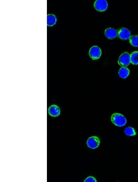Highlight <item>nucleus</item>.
<instances>
[{"instance_id":"obj_1","label":"nucleus","mask_w":138,"mask_h":182,"mask_svg":"<svg viewBox=\"0 0 138 182\" xmlns=\"http://www.w3.org/2000/svg\"><path fill=\"white\" fill-rule=\"evenodd\" d=\"M111 120L114 125L118 127L124 126L127 123L125 117L121 114L118 113L113 114L111 116Z\"/></svg>"},{"instance_id":"obj_10","label":"nucleus","mask_w":138,"mask_h":182,"mask_svg":"<svg viewBox=\"0 0 138 182\" xmlns=\"http://www.w3.org/2000/svg\"><path fill=\"white\" fill-rule=\"evenodd\" d=\"M129 70L126 67H122L118 71L119 76L123 79H125L127 78L129 74Z\"/></svg>"},{"instance_id":"obj_11","label":"nucleus","mask_w":138,"mask_h":182,"mask_svg":"<svg viewBox=\"0 0 138 182\" xmlns=\"http://www.w3.org/2000/svg\"><path fill=\"white\" fill-rule=\"evenodd\" d=\"M130 60L131 63L134 65L138 64V51H134L130 55Z\"/></svg>"},{"instance_id":"obj_5","label":"nucleus","mask_w":138,"mask_h":182,"mask_svg":"<svg viewBox=\"0 0 138 182\" xmlns=\"http://www.w3.org/2000/svg\"><path fill=\"white\" fill-rule=\"evenodd\" d=\"M108 3L105 0H96L94 4L95 9L99 11H104L106 10L108 7Z\"/></svg>"},{"instance_id":"obj_13","label":"nucleus","mask_w":138,"mask_h":182,"mask_svg":"<svg viewBox=\"0 0 138 182\" xmlns=\"http://www.w3.org/2000/svg\"><path fill=\"white\" fill-rule=\"evenodd\" d=\"M130 44L135 47H138V35L131 36L129 39Z\"/></svg>"},{"instance_id":"obj_9","label":"nucleus","mask_w":138,"mask_h":182,"mask_svg":"<svg viewBox=\"0 0 138 182\" xmlns=\"http://www.w3.org/2000/svg\"><path fill=\"white\" fill-rule=\"evenodd\" d=\"M57 21L56 16L53 14H48L47 16V25L51 27L54 25Z\"/></svg>"},{"instance_id":"obj_6","label":"nucleus","mask_w":138,"mask_h":182,"mask_svg":"<svg viewBox=\"0 0 138 182\" xmlns=\"http://www.w3.org/2000/svg\"><path fill=\"white\" fill-rule=\"evenodd\" d=\"M100 143V141L99 138L95 136L89 137L86 142L88 146L92 149H95L97 148L99 146Z\"/></svg>"},{"instance_id":"obj_14","label":"nucleus","mask_w":138,"mask_h":182,"mask_svg":"<svg viewBox=\"0 0 138 182\" xmlns=\"http://www.w3.org/2000/svg\"><path fill=\"white\" fill-rule=\"evenodd\" d=\"M96 181L95 179L93 176H91L87 177L84 181V182H96Z\"/></svg>"},{"instance_id":"obj_8","label":"nucleus","mask_w":138,"mask_h":182,"mask_svg":"<svg viewBox=\"0 0 138 182\" xmlns=\"http://www.w3.org/2000/svg\"><path fill=\"white\" fill-rule=\"evenodd\" d=\"M105 35L107 38L111 40L117 37L118 32L114 28H109L105 30Z\"/></svg>"},{"instance_id":"obj_12","label":"nucleus","mask_w":138,"mask_h":182,"mask_svg":"<svg viewBox=\"0 0 138 182\" xmlns=\"http://www.w3.org/2000/svg\"><path fill=\"white\" fill-rule=\"evenodd\" d=\"M124 133L126 135L128 136H134L136 134L134 129L130 127H127L125 129Z\"/></svg>"},{"instance_id":"obj_4","label":"nucleus","mask_w":138,"mask_h":182,"mask_svg":"<svg viewBox=\"0 0 138 182\" xmlns=\"http://www.w3.org/2000/svg\"><path fill=\"white\" fill-rule=\"evenodd\" d=\"M101 51L100 48L97 46H93L90 49L89 54L90 57L93 59H99L101 55Z\"/></svg>"},{"instance_id":"obj_7","label":"nucleus","mask_w":138,"mask_h":182,"mask_svg":"<svg viewBox=\"0 0 138 182\" xmlns=\"http://www.w3.org/2000/svg\"><path fill=\"white\" fill-rule=\"evenodd\" d=\"M131 33L130 31L125 28L120 29L118 32L119 38L123 40H127L129 39L131 37Z\"/></svg>"},{"instance_id":"obj_3","label":"nucleus","mask_w":138,"mask_h":182,"mask_svg":"<svg viewBox=\"0 0 138 182\" xmlns=\"http://www.w3.org/2000/svg\"><path fill=\"white\" fill-rule=\"evenodd\" d=\"M60 112L59 107L56 104H51L48 108V115L52 117L58 116L60 115Z\"/></svg>"},{"instance_id":"obj_2","label":"nucleus","mask_w":138,"mask_h":182,"mask_svg":"<svg viewBox=\"0 0 138 182\" xmlns=\"http://www.w3.org/2000/svg\"><path fill=\"white\" fill-rule=\"evenodd\" d=\"M118 64L122 67H126L129 65L131 63L130 55L127 52L121 54L118 59Z\"/></svg>"}]
</instances>
